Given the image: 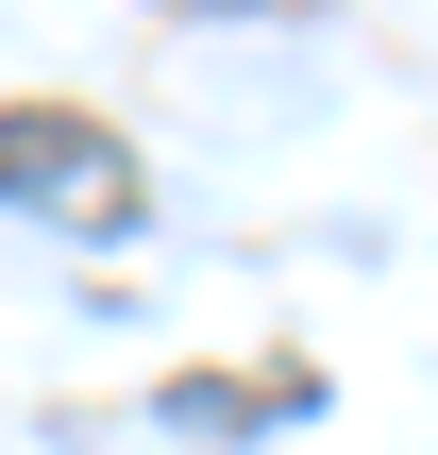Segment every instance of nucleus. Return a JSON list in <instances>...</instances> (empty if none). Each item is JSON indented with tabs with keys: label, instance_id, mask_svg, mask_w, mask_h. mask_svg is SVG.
Listing matches in <instances>:
<instances>
[{
	"label": "nucleus",
	"instance_id": "nucleus-1",
	"mask_svg": "<svg viewBox=\"0 0 438 455\" xmlns=\"http://www.w3.org/2000/svg\"><path fill=\"white\" fill-rule=\"evenodd\" d=\"M0 203H17V220H51V236H118L152 186H135V152H118L101 118L17 101V118H0Z\"/></svg>",
	"mask_w": 438,
	"mask_h": 455
}]
</instances>
